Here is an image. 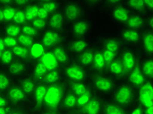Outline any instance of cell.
I'll list each match as a JSON object with an SVG mask.
<instances>
[{
  "label": "cell",
  "mask_w": 153,
  "mask_h": 114,
  "mask_svg": "<svg viewBox=\"0 0 153 114\" xmlns=\"http://www.w3.org/2000/svg\"><path fill=\"white\" fill-rule=\"evenodd\" d=\"M1 54H2V51H0V58H1Z\"/></svg>",
  "instance_id": "cell-63"
},
{
  "label": "cell",
  "mask_w": 153,
  "mask_h": 114,
  "mask_svg": "<svg viewBox=\"0 0 153 114\" xmlns=\"http://www.w3.org/2000/svg\"><path fill=\"white\" fill-rule=\"evenodd\" d=\"M13 59V54L11 51L5 50L2 51L1 60L4 63H9Z\"/></svg>",
  "instance_id": "cell-42"
},
{
  "label": "cell",
  "mask_w": 153,
  "mask_h": 114,
  "mask_svg": "<svg viewBox=\"0 0 153 114\" xmlns=\"http://www.w3.org/2000/svg\"><path fill=\"white\" fill-rule=\"evenodd\" d=\"M47 72V68L45 67L44 65L42 63H39L37 65L36 67L35 68L34 71V75L36 78L37 79H41L44 76Z\"/></svg>",
  "instance_id": "cell-32"
},
{
  "label": "cell",
  "mask_w": 153,
  "mask_h": 114,
  "mask_svg": "<svg viewBox=\"0 0 153 114\" xmlns=\"http://www.w3.org/2000/svg\"><path fill=\"white\" fill-rule=\"evenodd\" d=\"M63 99L64 88L59 84H53L47 88L43 104L51 111H54L60 105Z\"/></svg>",
  "instance_id": "cell-1"
},
{
  "label": "cell",
  "mask_w": 153,
  "mask_h": 114,
  "mask_svg": "<svg viewBox=\"0 0 153 114\" xmlns=\"http://www.w3.org/2000/svg\"><path fill=\"white\" fill-rule=\"evenodd\" d=\"M47 88L45 85H39L35 89L33 92V97L35 101V105L37 109L41 108L43 104L45 95H46Z\"/></svg>",
  "instance_id": "cell-4"
},
{
  "label": "cell",
  "mask_w": 153,
  "mask_h": 114,
  "mask_svg": "<svg viewBox=\"0 0 153 114\" xmlns=\"http://www.w3.org/2000/svg\"><path fill=\"white\" fill-rule=\"evenodd\" d=\"M144 45L149 52L153 51V35L151 33L146 34L143 38Z\"/></svg>",
  "instance_id": "cell-24"
},
{
  "label": "cell",
  "mask_w": 153,
  "mask_h": 114,
  "mask_svg": "<svg viewBox=\"0 0 153 114\" xmlns=\"http://www.w3.org/2000/svg\"><path fill=\"white\" fill-rule=\"evenodd\" d=\"M20 32V29L18 26L16 25H9L7 27L6 33L9 37H15L18 36Z\"/></svg>",
  "instance_id": "cell-33"
},
{
  "label": "cell",
  "mask_w": 153,
  "mask_h": 114,
  "mask_svg": "<svg viewBox=\"0 0 153 114\" xmlns=\"http://www.w3.org/2000/svg\"><path fill=\"white\" fill-rule=\"evenodd\" d=\"M143 72L148 76H152L153 75V62L148 61L143 65Z\"/></svg>",
  "instance_id": "cell-38"
},
{
  "label": "cell",
  "mask_w": 153,
  "mask_h": 114,
  "mask_svg": "<svg viewBox=\"0 0 153 114\" xmlns=\"http://www.w3.org/2000/svg\"><path fill=\"white\" fill-rule=\"evenodd\" d=\"M53 54L58 61H60L61 63H64L68 60L67 54H65L64 50L60 48H56L54 50Z\"/></svg>",
  "instance_id": "cell-26"
},
{
  "label": "cell",
  "mask_w": 153,
  "mask_h": 114,
  "mask_svg": "<svg viewBox=\"0 0 153 114\" xmlns=\"http://www.w3.org/2000/svg\"><path fill=\"white\" fill-rule=\"evenodd\" d=\"M43 7L46 10V11L49 13V12H53L56 8V3L52 1H48L44 3Z\"/></svg>",
  "instance_id": "cell-47"
},
{
  "label": "cell",
  "mask_w": 153,
  "mask_h": 114,
  "mask_svg": "<svg viewBox=\"0 0 153 114\" xmlns=\"http://www.w3.org/2000/svg\"><path fill=\"white\" fill-rule=\"evenodd\" d=\"M134 99V91L131 87L123 85L117 89L114 94V101L121 106L130 104Z\"/></svg>",
  "instance_id": "cell-2"
},
{
  "label": "cell",
  "mask_w": 153,
  "mask_h": 114,
  "mask_svg": "<svg viewBox=\"0 0 153 114\" xmlns=\"http://www.w3.org/2000/svg\"><path fill=\"white\" fill-rule=\"evenodd\" d=\"M76 96L74 93H68L64 96L62 104L66 109H72L76 106Z\"/></svg>",
  "instance_id": "cell-13"
},
{
  "label": "cell",
  "mask_w": 153,
  "mask_h": 114,
  "mask_svg": "<svg viewBox=\"0 0 153 114\" xmlns=\"http://www.w3.org/2000/svg\"><path fill=\"white\" fill-rule=\"evenodd\" d=\"M105 114H126L124 110L115 104L108 103L104 108Z\"/></svg>",
  "instance_id": "cell-14"
},
{
  "label": "cell",
  "mask_w": 153,
  "mask_h": 114,
  "mask_svg": "<svg viewBox=\"0 0 153 114\" xmlns=\"http://www.w3.org/2000/svg\"><path fill=\"white\" fill-rule=\"evenodd\" d=\"M101 102L98 99H92L83 107L82 110L85 114H99L101 110Z\"/></svg>",
  "instance_id": "cell-6"
},
{
  "label": "cell",
  "mask_w": 153,
  "mask_h": 114,
  "mask_svg": "<svg viewBox=\"0 0 153 114\" xmlns=\"http://www.w3.org/2000/svg\"><path fill=\"white\" fill-rule=\"evenodd\" d=\"M19 43L25 46H30L33 44V40L32 38L26 35H21L19 37Z\"/></svg>",
  "instance_id": "cell-35"
},
{
  "label": "cell",
  "mask_w": 153,
  "mask_h": 114,
  "mask_svg": "<svg viewBox=\"0 0 153 114\" xmlns=\"http://www.w3.org/2000/svg\"><path fill=\"white\" fill-rule=\"evenodd\" d=\"M5 45L4 43V41H3V40H2L1 39H0V51H2L5 49Z\"/></svg>",
  "instance_id": "cell-56"
},
{
  "label": "cell",
  "mask_w": 153,
  "mask_h": 114,
  "mask_svg": "<svg viewBox=\"0 0 153 114\" xmlns=\"http://www.w3.org/2000/svg\"><path fill=\"white\" fill-rule=\"evenodd\" d=\"M88 29V26L84 22H79L75 24L74 27V32L77 35L84 34Z\"/></svg>",
  "instance_id": "cell-29"
},
{
  "label": "cell",
  "mask_w": 153,
  "mask_h": 114,
  "mask_svg": "<svg viewBox=\"0 0 153 114\" xmlns=\"http://www.w3.org/2000/svg\"><path fill=\"white\" fill-rule=\"evenodd\" d=\"M103 56L105 62H107V63H110V62L113 61V60L114 57V53L113 52V51L106 50L103 52Z\"/></svg>",
  "instance_id": "cell-46"
},
{
  "label": "cell",
  "mask_w": 153,
  "mask_h": 114,
  "mask_svg": "<svg viewBox=\"0 0 153 114\" xmlns=\"http://www.w3.org/2000/svg\"><path fill=\"white\" fill-rule=\"evenodd\" d=\"M80 13V9L77 6L71 4L67 7L65 9V15L68 19L73 20L76 18Z\"/></svg>",
  "instance_id": "cell-17"
},
{
  "label": "cell",
  "mask_w": 153,
  "mask_h": 114,
  "mask_svg": "<svg viewBox=\"0 0 153 114\" xmlns=\"http://www.w3.org/2000/svg\"><path fill=\"white\" fill-rule=\"evenodd\" d=\"M22 32H24V35H26L27 36H34L36 34V30L34 27L30 26H25L23 27Z\"/></svg>",
  "instance_id": "cell-45"
},
{
  "label": "cell",
  "mask_w": 153,
  "mask_h": 114,
  "mask_svg": "<svg viewBox=\"0 0 153 114\" xmlns=\"http://www.w3.org/2000/svg\"><path fill=\"white\" fill-rule=\"evenodd\" d=\"M131 114H143V109L141 108V107L138 106L133 110Z\"/></svg>",
  "instance_id": "cell-52"
},
{
  "label": "cell",
  "mask_w": 153,
  "mask_h": 114,
  "mask_svg": "<svg viewBox=\"0 0 153 114\" xmlns=\"http://www.w3.org/2000/svg\"><path fill=\"white\" fill-rule=\"evenodd\" d=\"M123 63L124 67L128 71H130L134 67L135 60L134 56L130 52H126L123 55Z\"/></svg>",
  "instance_id": "cell-15"
},
{
  "label": "cell",
  "mask_w": 153,
  "mask_h": 114,
  "mask_svg": "<svg viewBox=\"0 0 153 114\" xmlns=\"http://www.w3.org/2000/svg\"><path fill=\"white\" fill-rule=\"evenodd\" d=\"M129 4L133 8L137 9H141L145 5L143 1H134V0H133V1H130Z\"/></svg>",
  "instance_id": "cell-48"
},
{
  "label": "cell",
  "mask_w": 153,
  "mask_h": 114,
  "mask_svg": "<svg viewBox=\"0 0 153 114\" xmlns=\"http://www.w3.org/2000/svg\"><path fill=\"white\" fill-rule=\"evenodd\" d=\"M118 48H119V44L116 40H111L106 44V50L113 51L114 53L118 50Z\"/></svg>",
  "instance_id": "cell-43"
},
{
  "label": "cell",
  "mask_w": 153,
  "mask_h": 114,
  "mask_svg": "<svg viewBox=\"0 0 153 114\" xmlns=\"http://www.w3.org/2000/svg\"><path fill=\"white\" fill-rule=\"evenodd\" d=\"M145 114H153V106L146 108Z\"/></svg>",
  "instance_id": "cell-54"
},
{
  "label": "cell",
  "mask_w": 153,
  "mask_h": 114,
  "mask_svg": "<svg viewBox=\"0 0 153 114\" xmlns=\"http://www.w3.org/2000/svg\"><path fill=\"white\" fill-rule=\"evenodd\" d=\"M139 100L141 104L145 108L152 106L153 105V93L140 91Z\"/></svg>",
  "instance_id": "cell-9"
},
{
  "label": "cell",
  "mask_w": 153,
  "mask_h": 114,
  "mask_svg": "<svg viewBox=\"0 0 153 114\" xmlns=\"http://www.w3.org/2000/svg\"><path fill=\"white\" fill-rule=\"evenodd\" d=\"M3 41H4L5 45L8 47L14 48L15 47L17 44V40L15 37H9V36L7 37L4 39H3Z\"/></svg>",
  "instance_id": "cell-44"
},
{
  "label": "cell",
  "mask_w": 153,
  "mask_h": 114,
  "mask_svg": "<svg viewBox=\"0 0 153 114\" xmlns=\"http://www.w3.org/2000/svg\"><path fill=\"white\" fill-rule=\"evenodd\" d=\"M27 1H16V3L19 5H24L27 3Z\"/></svg>",
  "instance_id": "cell-58"
},
{
  "label": "cell",
  "mask_w": 153,
  "mask_h": 114,
  "mask_svg": "<svg viewBox=\"0 0 153 114\" xmlns=\"http://www.w3.org/2000/svg\"><path fill=\"white\" fill-rule=\"evenodd\" d=\"M86 46V44L83 40L76 41L72 44V49L75 51H81L85 49Z\"/></svg>",
  "instance_id": "cell-40"
},
{
  "label": "cell",
  "mask_w": 153,
  "mask_h": 114,
  "mask_svg": "<svg viewBox=\"0 0 153 114\" xmlns=\"http://www.w3.org/2000/svg\"><path fill=\"white\" fill-rule=\"evenodd\" d=\"M59 40V35L54 32H48L45 34L43 39V43L45 46L50 47L54 45Z\"/></svg>",
  "instance_id": "cell-11"
},
{
  "label": "cell",
  "mask_w": 153,
  "mask_h": 114,
  "mask_svg": "<svg viewBox=\"0 0 153 114\" xmlns=\"http://www.w3.org/2000/svg\"><path fill=\"white\" fill-rule=\"evenodd\" d=\"M62 23H63V18L62 16L59 13L54 14L51 16L50 20V24L51 26L53 28L57 29L60 27Z\"/></svg>",
  "instance_id": "cell-21"
},
{
  "label": "cell",
  "mask_w": 153,
  "mask_h": 114,
  "mask_svg": "<svg viewBox=\"0 0 153 114\" xmlns=\"http://www.w3.org/2000/svg\"><path fill=\"white\" fill-rule=\"evenodd\" d=\"M10 80L5 74L0 72V91H5L10 87Z\"/></svg>",
  "instance_id": "cell-23"
},
{
  "label": "cell",
  "mask_w": 153,
  "mask_h": 114,
  "mask_svg": "<svg viewBox=\"0 0 153 114\" xmlns=\"http://www.w3.org/2000/svg\"><path fill=\"white\" fill-rule=\"evenodd\" d=\"M94 55L90 51H87L83 54L81 57V61L83 64L88 65L90 64L93 61Z\"/></svg>",
  "instance_id": "cell-36"
},
{
  "label": "cell",
  "mask_w": 153,
  "mask_h": 114,
  "mask_svg": "<svg viewBox=\"0 0 153 114\" xmlns=\"http://www.w3.org/2000/svg\"><path fill=\"white\" fill-rule=\"evenodd\" d=\"M8 114H25L21 110L17 109H13L11 110H8Z\"/></svg>",
  "instance_id": "cell-53"
},
{
  "label": "cell",
  "mask_w": 153,
  "mask_h": 114,
  "mask_svg": "<svg viewBox=\"0 0 153 114\" xmlns=\"http://www.w3.org/2000/svg\"><path fill=\"white\" fill-rule=\"evenodd\" d=\"M24 65L19 62H15L10 66V71L13 74H20L24 71Z\"/></svg>",
  "instance_id": "cell-28"
},
{
  "label": "cell",
  "mask_w": 153,
  "mask_h": 114,
  "mask_svg": "<svg viewBox=\"0 0 153 114\" xmlns=\"http://www.w3.org/2000/svg\"><path fill=\"white\" fill-rule=\"evenodd\" d=\"M4 20V17H3V11L0 9V21H2V20Z\"/></svg>",
  "instance_id": "cell-60"
},
{
  "label": "cell",
  "mask_w": 153,
  "mask_h": 114,
  "mask_svg": "<svg viewBox=\"0 0 153 114\" xmlns=\"http://www.w3.org/2000/svg\"><path fill=\"white\" fill-rule=\"evenodd\" d=\"M113 15L117 20L121 22H125L128 19V13L126 9L122 7L117 8L113 13Z\"/></svg>",
  "instance_id": "cell-20"
},
{
  "label": "cell",
  "mask_w": 153,
  "mask_h": 114,
  "mask_svg": "<svg viewBox=\"0 0 153 114\" xmlns=\"http://www.w3.org/2000/svg\"><path fill=\"white\" fill-rule=\"evenodd\" d=\"M145 4L147 5L149 7L153 8V1L152 0H147V1H143Z\"/></svg>",
  "instance_id": "cell-55"
},
{
  "label": "cell",
  "mask_w": 153,
  "mask_h": 114,
  "mask_svg": "<svg viewBox=\"0 0 153 114\" xmlns=\"http://www.w3.org/2000/svg\"><path fill=\"white\" fill-rule=\"evenodd\" d=\"M3 17L4 20H11L14 18V16L15 15L16 11L15 9L11 7H7L3 11Z\"/></svg>",
  "instance_id": "cell-37"
},
{
  "label": "cell",
  "mask_w": 153,
  "mask_h": 114,
  "mask_svg": "<svg viewBox=\"0 0 153 114\" xmlns=\"http://www.w3.org/2000/svg\"><path fill=\"white\" fill-rule=\"evenodd\" d=\"M130 80L132 84L136 85H141L144 84L145 78L143 75L141 74L140 69L138 68H135L131 72L130 75Z\"/></svg>",
  "instance_id": "cell-10"
},
{
  "label": "cell",
  "mask_w": 153,
  "mask_h": 114,
  "mask_svg": "<svg viewBox=\"0 0 153 114\" xmlns=\"http://www.w3.org/2000/svg\"><path fill=\"white\" fill-rule=\"evenodd\" d=\"M110 71L117 75H120L123 72L124 68L122 65L118 61H113L110 64Z\"/></svg>",
  "instance_id": "cell-30"
},
{
  "label": "cell",
  "mask_w": 153,
  "mask_h": 114,
  "mask_svg": "<svg viewBox=\"0 0 153 114\" xmlns=\"http://www.w3.org/2000/svg\"><path fill=\"white\" fill-rule=\"evenodd\" d=\"M38 11L39 8L37 7L36 6H31L27 9L25 13L26 18L27 20H35V18L37 16Z\"/></svg>",
  "instance_id": "cell-25"
},
{
  "label": "cell",
  "mask_w": 153,
  "mask_h": 114,
  "mask_svg": "<svg viewBox=\"0 0 153 114\" xmlns=\"http://www.w3.org/2000/svg\"><path fill=\"white\" fill-rule=\"evenodd\" d=\"M91 99V93L87 91L84 94L79 96V97L76 99V106L82 108Z\"/></svg>",
  "instance_id": "cell-19"
},
{
  "label": "cell",
  "mask_w": 153,
  "mask_h": 114,
  "mask_svg": "<svg viewBox=\"0 0 153 114\" xmlns=\"http://www.w3.org/2000/svg\"><path fill=\"white\" fill-rule=\"evenodd\" d=\"M13 53L16 56L20 57H26L28 56V50L26 49V48L20 46H16L13 48Z\"/></svg>",
  "instance_id": "cell-31"
},
{
  "label": "cell",
  "mask_w": 153,
  "mask_h": 114,
  "mask_svg": "<svg viewBox=\"0 0 153 114\" xmlns=\"http://www.w3.org/2000/svg\"><path fill=\"white\" fill-rule=\"evenodd\" d=\"M128 23L131 27H137L142 24V20L138 16H133L128 20Z\"/></svg>",
  "instance_id": "cell-39"
},
{
  "label": "cell",
  "mask_w": 153,
  "mask_h": 114,
  "mask_svg": "<svg viewBox=\"0 0 153 114\" xmlns=\"http://www.w3.org/2000/svg\"><path fill=\"white\" fill-rule=\"evenodd\" d=\"M60 78V75L57 71H53L48 73L45 77V81L49 84H55Z\"/></svg>",
  "instance_id": "cell-22"
},
{
  "label": "cell",
  "mask_w": 153,
  "mask_h": 114,
  "mask_svg": "<svg viewBox=\"0 0 153 114\" xmlns=\"http://www.w3.org/2000/svg\"><path fill=\"white\" fill-rule=\"evenodd\" d=\"M66 74L71 80L79 82L85 78V72L81 68L76 66H71L66 70Z\"/></svg>",
  "instance_id": "cell-8"
},
{
  "label": "cell",
  "mask_w": 153,
  "mask_h": 114,
  "mask_svg": "<svg viewBox=\"0 0 153 114\" xmlns=\"http://www.w3.org/2000/svg\"><path fill=\"white\" fill-rule=\"evenodd\" d=\"M33 26L37 29H41L45 27V22L43 20L40 18L35 19L33 22Z\"/></svg>",
  "instance_id": "cell-49"
},
{
  "label": "cell",
  "mask_w": 153,
  "mask_h": 114,
  "mask_svg": "<svg viewBox=\"0 0 153 114\" xmlns=\"http://www.w3.org/2000/svg\"><path fill=\"white\" fill-rule=\"evenodd\" d=\"M0 114H8V109L6 108H0Z\"/></svg>",
  "instance_id": "cell-57"
},
{
  "label": "cell",
  "mask_w": 153,
  "mask_h": 114,
  "mask_svg": "<svg viewBox=\"0 0 153 114\" xmlns=\"http://www.w3.org/2000/svg\"><path fill=\"white\" fill-rule=\"evenodd\" d=\"M94 62L95 67L98 69H102L105 65V60H104L103 54L101 53H96L94 56Z\"/></svg>",
  "instance_id": "cell-27"
},
{
  "label": "cell",
  "mask_w": 153,
  "mask_h": 114,
  "mask_svg": "<svg viewBox=\"0 0 153 114\" xmlns=\"http://www.w3.org/2000/svg\"><path fill=\"white\" fill-rule=\"evenodd\" d=\"M149 24H150V26H151V27L153 26V19H152V18H151L150 21H149Z\"/></svg>",
  "instance_id": "cell-61"
},
{
  "label": "cell",
  "mask_w": 153,
  "mask_h": 114,
  "mask_svg": "<svg viewBox=\"0 0 153 114\" xmlns=\"http://www.w3.org/2000/svg\"><path fill=\"white\" fill-rule=\"evenodd\" d=\"M95 87L102 92H109L113 88V84L109 79L104 77L96 78L94 82Z\"/></svg>",
  "instance_id": "cell-7"
},
{
  "label": "cell",
  "mask_w": 153,
  "mask_h": 114,
  "mask_svg": "<svg viewBox=\"0 0 153 114\" xmlns=\"http://www.w3.org/2000/svg\"><path fill=\"white\" fill-rule=\"evenodd\" d=\"M41 61L47 70L53 71L58 66V61L52 52L45 53L41 57Z\"/></svg>",
  "instance_id": "cell-5"
},
{
  "label": "cell",
  "mask_w": 153,
  "mask_h": 114,
  "mask_svg": "<svg viewBox=\"0 0 153 114\" xmlns=\"http://www.w3.org/2000/svg\"><path fill=\"white\" fill-rule=\"evenodd\" d=\"M42 114H56V113H53V112H46V113H43Z\"/></svg>",
  "instance_id": "cell-62"
},
{
  "label": "cell",
  "mask_w": 153,
  "mask_h": 114,
  "mask_svg": "<svg viewBox=\"0 0 153 114\" xmlns=\"http://www.w3.org/2000/svg\"><path fill=\"white\" fill-rule=\"evenodd\" d=\"M123 37L125 39L130 41H136L139 39V34L135 31L128 30L123 33Z\"/></svg>",
  "instance_id": "cell-34"
},
{
  "label": "cell",
  "mask_w": 153,
  "mask_h": 114,
  "mask_svg": "<svg viewBox=\"0 0 153 114\" xmlns=\"http://www.w3.org/2000/svg\"><path fill=\"white\" fill-rule=\"evenodd\" d=\"M71 89L74 94L75 95L80 96L82 94H84L88 90L86 86L81 82H75L71 85Z\"/></svg>",
  "instance_id": "cell-18"
},
{
  "label": "cell",
  "mask_w": 153,
  "mask_h": 114,
  "mask_svg": "<svg viewBox=\"0 0 153 114\" xmlns=\"http://www.w3.org/2000/svg\"><path fill=\"white\" fill-rule=\"evenodd\" d=\"M30 53L31 56L34 59L41 57L45 52V48L42 44L37 43L33 44L30 48Z\"/></svg>",
  "instance_id": "cell-12"
},
{
  "label": "cell",
  "mask_w": 153,
  "mask_h": 114,
  "mask_svg": "<svg viewBox=\"0 0 153 114\" xmlns=\"http://www.w3.org/2000/svg\"><path fill=\"white\" fill-rule=\"evenodd\" d=\"M8 98L11 101L15 102H20L26 99V95L23 91L21 88L13 86L10 88L7 92Z\"/></svg>",
  "instance_id": "cell-3"
},
{
  "label": "cell",
  "mask_w": 153,
  "mask_h": 114,
  "mask_svg": "<svg viewBox=\"0 0 153 114\" xmlns=\"http://www.w3.org/2000/svg\"><path fill=\"white\" fill-rule=\"evenodd\" d=\"M48 14V13L43 7L39 8L37 16L39 17V18H40L41 20H44L47 17Z\"/></svg>",
  "instance_id": "cell-50"
},
{
  "label": "cell",
  "mask_w": 153,
  "mask_h": 114,
  "mask_svg": "<svg viewBox=\"0 0 153 114\" xmlns=\"http://www.w3.org/2000/svg\"><path fill=\"white\" fill-rule=\"evenodd\" d=\"M21 89L25 93V94L27 95H31L33 93L35 89H36V85H35L34 82L29 80V79H26L22 82L21 84Z\"/></svg>",
  "instance_id": "cell-16"
},
{
  "label": "cell",
  "mask_w": 153,
  "mask_h": 114,
  "mask_svg": "<svg viewBox=\"0 0 153 114\" xmlns=\"http://www.w3.org/2000/svg\"><path fill=\"white\" fill-rule=\"evenodd\" d=\"M11 3L10 0H3V1H0V3H2L3 5H7Z\"/></svg>",
  "instance_id": "cell-59"
},
{
  "label": "cell",
  "mask_w": 153,
  "mask_h": 114,
  "mask_svg": "<svg viewBox=\"0 0 153 114\" xmlns=\"http://www.w3.org/2000/svg\"><path fill=\"white\" fill-rule=\"evenodd\" d=\"M14 21L17 24H22L26 20L25 13L22 11H17L14 16Z\"/></svg>",
  "instance_id": "cell-41"
},
{
  "label": "cell",
  "mask_w": 153,
  "mask_h": 114,
  "mask_svg": "<svg viewBox=\"0 0 153 114\" xmlns=\"http://www.w3.org/2000/svg\"><path fill=\"white\" fill-rule=\"evenodd\" d=\"M7 105V101L4 96L0 95V108H6Z\"/></svg>",
  "instance_id": "cell-51"
}]
</instances>
